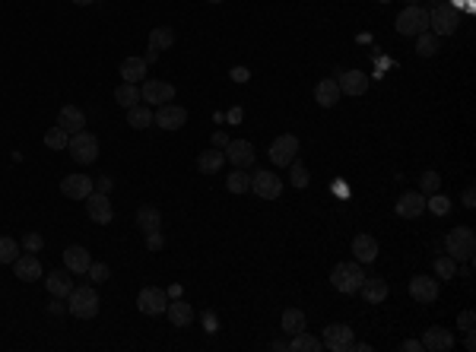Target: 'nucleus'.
<instances>
[{"instance_id": "46", "label": "nucleus", "mask_w": 476, "mask_h": 352, "mask_svg": "<svg viewBox=\"0 0 476 352\" xmlns=\"http://www.w3.org/2000/svg\"><path fill=\"white\" fill-rule=\"evenodd\" d=\"M86 273H89L92 283H105V279L111 276V270H108L105 263H89V270H86Z\"/></svg>"}, {"instance_id": "41", "label": "nucleus", "mask_w": 476, "mask_h": 352, "mask_svg": "<svg viewBox=\"0 0 476 352\" xmlns=\"http://www.w3.org/2000/svg\"><path fill=\"white\" fill-rule=\"evenodd\" d=\"M45 143H48L51 149H67V143H70V133L61 131L58 124H54V127H51V131L45 133Z\"/></svg>"}, {"instance_id": "3", "label": "nucleus", "mask_w": 476, "mask_h": 352, "mask_svg": "<svg viewBox=\"0 0 476 352\" xmlns=\"http://www.w3.org/2000/svg\"><path fill=\"white\" fill-rule=\"evenodd\" d=\"M444 248H448V257H454V261H473V254H476L473 229H467V226L451 229L448 238H444Z\"/></svg>"}, {"instance_id": "31", "label": "nucleus", "mask_w": 476, "mask_h": 352, "mask_svg": "<svg viewBox=\"0 0 476 352\" xmlns=\"http://www.w3.org/2000/svg\"><path fill=\"white\" fill-rule=\"evenodd\" d=\"M127 124L131 127H137V131H147V127H153V108H147V105H133V108H127Z\"/></svg>"}, {"instance_id": "6", "label": "nucleus", "mask_w": 476, "mask_h": 352, "mask_svg": "<svg viewBox=\"0 0 476 352\" xmlns=\"http://www.w3.org/2000/svg\"><path fill=\"white\" fill-rule=\"evenodd\" d=\"M324 349L330 352H349L356 343V336H353V327H346V324H330V327H324Z\"/></svg>"}, {"instance_id": "44", "label": "nucleus", "mask_w": 476, "mask_h": 352, "mask_svg": "<svg viewBox=\"0 0 476 352\" xmlns=\"http://www.w3.org/2000/svg\"><path fill=\"white\" fill-rule=\"evenodd\" d=\"M419 188H422V194H438V188H442V178H438V172H426L422 178H419Z\"/></svg>"}, {"instance_id": "42", "label": "nucleus", "mask_w": 476, "mask_h": 352, "mask_svg": "<svg viewBox=\"0 0 476 352\" xmlns=\"http://www.w3.org/2000/svg\"><path fill=\"white\" fill-rule=\"evenodd\" d=\"M19 257V245L13 241V238H0V263H13Z\"/></svg>"}, {"instance_id": "39", "label": "nucleus", "mask_w": 476, "mask_h": 352, "mask_svg": "<svg viewBox=\"0 0 476 352\" xmlns=\"http://www.w3.org/2000/svg\"><path fill=\"white\" fill-rule=\"evenodd\" d=\"M457 327L464 330V336H467V349L473 352L476 349V340H473V311H470V308L457 314Z\"/></svg>"}, {"instance_id": "17", "label": "nucleus", "mask_w": 476, "mask_h": 352, "mask_svg": "<svg viewBox=\"0 0 476 352\" xmlns=\"http://www.w3.org/2000/svg\"><path fill=\"white\" fill-rule=\"evenodd\" d=\"M410 295L419 305H432L438 298V279L432 276H413L410 279Z\"/></svg>"}, {"instance_id": "30", "label": "nucleus", "mask_w": 476, "mask_h": 352, "mask_svg": "<svg viewBox=\"0 0 476 352\" xmlns=\"http://www.w3.org/2000/svg\"><path fill=\"white\" fill-rule=\"evenodd\" d=\"M222 165H226V153H222V149H206V153L197 156V168L204 175H216Z\"/></svg>"}, {"instance_id": "51", "label": "nucleus", "mask_w": 476, "mask_h": 352, "mask_svg": "<svg viewBox=\"0 0 476 352\" xmlns=\"http://www.w3.org/2000/svg\"><path fill=\"white\" fill-rule=\"evenodd\" d=\"M96 190L108 194V190H111V178H99V181H96Z\"/></svg>"}, {"instance_id": "49", "label": "nucleus", "mask_w": 476, "mask_h": 352, "mask_svg": "<svg viewBox=\"0 0 476 352\" xmlns=\"http://www.w3.org/2000/svg\"><path fill=\"white\" fill-rule=\"evenodd\" d=\"M403 352H426V349H422L419 340H407V343H403Z\"/></svg>"}, {"instance_id": "54", "label": "nucleus", "mask_w": 476, "mask_h": 352, "mask_svg": "<svg viewBox=\"0 0 476 352\" xmlns=\"http://www.w3.org/2000/svg\"><path fill=\"white\" fill-rule=\"evenodd\" d=\"M213 143H216V146H229V140L222 137V133H216V137H213Z\"/></svg>"}, {"instance_id": "55", "label": "nucleus", "mask_w": 476, "mask_h": 352, "mask_svg": "<svg viewBox=\"0 0 476 352\" xmlns=\"http://www.w3.org/2000/svg\"><path fill=\"white\" fill-rule=\"evenodd\" d=\"M74 3H80V7H89V3H96V0H74Z\"/></svg>"}, {"instance_id": "4", "label": "nucleus", "mask_w": 476, "mask_h": 352, "mask_svg": "<svg viewBox=\"0 0 476 352\" xmlns=\"http://www.w3.org/2000/svg\"><path fill=\"white\" fill-rule=\"evenodd\" d=\"M67 153H70L80 165H89V162H96V156H99V140H96V133H89V131H76V133H70Z\"/></svg>"}, {"instance_id": "47", "label": "nucleus", "mask_w": 476, "mask_h": 352, "mask_svg": "<svg viewBox=\"0 0 476 352\" xmlns=\"http://www.w3.org/2000/svg\"><path fill=\"white\" fill-rule=\"evenodd\" d=\"M162 245H165V241H162V235H159V232H149V235H147V248H149V251H159Z\"/></svg>"}, {"instance_id": "57", "label": "nucleus", "mask_w": 476, "mask_h": 352, "mask_svg": "<svg viewBox=\"0 0 476 352\" xmlns=\"http://www.w3.org/2000/svg\"><path fill=\"white\" fill-rule=\"evenodd\" d=\"M210 3H222V0H210Z\"/></svg>"}, {"instance_id": "32", "label": "nucleus", "mask_w": 476, "mask_h": 352, "mask_svg": "<svg viewBox=\"0 0 476 352\" xmlns=\"http://www.w3.org/2000/svg\"><path fill=\"white\" fill-rule=\"evenodd\" d=\"M175 45V29H169V25H156L153 32H149V48L153 51H165Z\"/></svg>"}, {"instance_id": "52", "label": "nucleus", "mask_w": 476, "mask_h": 352, "mask_svg": "<svg viewBox=\"0 0 476 352\" xmlns=\"http://www.w3.org/2000/svg\"><path fill=\"white\" fill-rule=\"evenodd\" d=\"M165 295H169V298H181V286H178V283H175V286H169V292H165Z\"/></svg>"}, {"instance_id": "56", "label": "nucleus", "mask_w": 476, "mask_h": 352, "mask_svg": "<svg viewBox=\"0 0 476 352\" xmlns=\"http://www.w3.org/2000/svg\"><path fill=\"white\" fill-rule=\"evenodd\" d=\"M378 3H391V0H378Z\"/></svg>"}, {"instance_id": "22", "label": "nucleus", "mask_w": 476, "mask_h": 352, "mask_svg": "<svg viewBox=\"0 0 476 352\" xmlns=\"http://www.w3.org/2000/svg\"><path fill=\"white\" fill-rule=\"evenodd\" d=\"M45 286H48V292L54 295V298H67L70 289H74V273L70 270H51V276L45 279Z\"/></svg>"}, {"instance_id": "19", "label": "nucleus", "mask_w": 476, "mask_h": 352, "mask_svg": "<svg viewBox=\"0 0 476 352\" xmlns=\"http://www.w3.org/2000/svg\"><path fill=\"white\" fill-rule=\"evenodd\" d=\"M226 156L235 168H248V165L255 162V146L248 143V140H232L229 146H226Z\"/></svg>"}, {"instance_id": "1", "label": "nucleus", "mask_w": 476, "mask_h": 352, "mask_svg": "<svg viewBox=\"0 0 476 352\" xmlns=\"http://www.w3.org/2000/svg\"><path fill=\"white\" fill-rule=\"evenodd\" d=\"M362 279H365V270H362L359 261H343V263H337V267L330 270V286L337 289V292H343V295L359 292Z\"/></svg>"}, {"instance_id": "10", "label": "nucleus", "mask_w": 476, "mask_h": 352, "mask_svg": "<svg viewBox=\"0 0 476 352\" xmlns=\"http://www.w3.org/2000/svg\"><path fill=\"white\" fill-rule=\"evenodd\" d=\"M299 156V137H292V133H283V137H277L270 143V162L273 165H289L292 159Z\"/></svg>"}, {"instance_id": "50", "label": "nucleus", "mask_w": 476, "mask_h": 352, "mask_svg": "<svg viewBox=\"0 0 476 352\" xmlns=\"http://www.w3.org/2000/svg\"><path fill=\"white\" fill-rule=\"evenodd\" d=\"M232 80H235V82H245L248 80V70H245V67H235V70H232Z\"/></svg>"}, {"instance_id": "48", "label": "nucleus", "mask_w": 476, "mask_h": 352, "mask_svg": "<svg viewBox=\"0 0 476 352\" xmlns=\"http://www.w3.org/2000/svg\"><path fill=\"white\" fill-rule=\"evenodd\" d=\"M464 206H467V210H473V206H476V194H473V188L464 190Z\"/></svg>"}, {"instance_id": "43", "label": "nucleus", "mask_w": 476, "mask_h": 352, "mask_svg": "<svg viewBox=\"0 0 476 352\" xmlns=\"http://www.w3.org/2000/svg\"><path fill=\"white\" fill-rule=\"evenodd\" d=\"M289 168H292V175H289L292 178V188H308V168L302 162H296V159L289 162Z\"/></svg>"}, {"instance_id": "45", "label": "nucleus", "mask_w": 476, "mask_h": 352, "mask_svg": "<svg viewBox=\"0 0 476 352\" xmlns=\"http://www.w3.org/2000/svg\"><path fill=\"white\" fill-rule=\"evenodd\" d=\"M23 245H25V251H29V254H39L41 248H45V238H41L39 232H29V235L23 238Z\"/></svg>"}, {"instance_id": "53", "label": "nucleus", "mask_w": 476, "mask_h": 352, "mask_svg": "<svg viewBox=\"0 0 476 352\" xmlns=\"http://www.w3.org/2000/svg\"><path fill=\"white\" fill-rule=\"evenodd\" d=\"M156 58H159V51L149 48V51H147V58H143V60H147V64H156Z\"/></svg>"}, {"instance_id": "37", "label": "nucleus", "mask_w": 476, "mask_h": 352, "mask_svg": "<svg viewBox=\"0 0 476 352\" xmlns=\"http://www.w3.org/2000/svg\"><path fill=\"white\" fill-rule=\"evenodd\" d=\"M416 54L419 58H435L438 54V35L435 32L416 35Z\"/></svg>"}, {"instance_id": "5", "label": "nucleus", "mask_w": 476, "mask_h": 352, "mask_svg": "<svg viewBox=\"0 0 476 352\" xmlns=\"http://www.w3.org/2000/svg\"><path fill=\"white\" fill-rule=\"evenodd\" d=\"M397 32H400V35H422V32H429V10L407 7L400 16H397Z\"/></svg>"}, {"instance_id": "27", "label": "nucleus", "mask_w": 476, "mask_h": 352, "mask_svg": "<svg viewBox=\"0 0 476 352\" xmlns=\"http://www.w3.org/2000/svg\"><path fill=\"white\" fill-rule=\"evenodd\" d=\"M64 263H67V270H70V273H86V270H89V263H92V257H89L86 248L70 245L64 251Z\"/></svg>"}, {"instance_id": "21", "label": "nucleus", "mask_w": 476, "mask_h": 352, "mask_svg": "<svg viewBox=\"0 0 476 352\" xmlns=\"http://www.w3.org/2000/svg\"><path fill=\"white\" fill-rule=\"evenodd\" d=\"M337 86L346 96H362V92L369 89V76L362 74V70H346V74H340Z\"/></svg>"}, {"instance_id": "18", "label": "nucleus", "mask_w": 476, "mask_h": 352, "mask_svg": "<svg viewBox=\"0 0 476 352\" xmlns=\"http://www.w3.org/2000/svg\"><path fill=\"white\" fill-rule=\"evenodd\" d=\"M13 273H17V279H23V283H35V279H41V263L35 254H19L17 261H13Z\"/></svg>"}, {"instance_id": "33", "label": "nucleus", "mask_w": 476, "mask_h": 352, "mask_svg": "<svg viewBox=\"0 0 476 352\" xmlns=\"http://www.w3.org/2000/svg\"><path fill=\"white\" fill-rule=\"evenodd\" d=\"M289 349H292V352H321V349H324V343H321L318 336H312V333H305V330H302V333L292 336Z\"/></svg>"}, {"instance_id": "8", "label": "nucleus", "mask_w": 476, "mask_h": 352, "mask_svg": "<svg viewBox=\"0 0 476 352\" xmlns=\"http://www.w3.org/2000/svg\"><path fill=\"white\" fill-rule=\"evenodd\" d=\"M137 308H140L143 314H149V318H156V314H165V308H169V295H165L162 289H156V286L140 289Z\"/></svg>"}, {"instance_id": "20", "label": "nucleus", "mask_w": 476, "mask_h": 352, "mask_svg": "<svg viewBox=\"0 0 476 352\" xmlns=\"http://www.w3.org/2000/svg\"><path fill=\"white\" fill-rule=\"evenodd\" d=\"M359 292H362V298H365L369 305H381L391 289H387V283L381 276H365V279H362V286H359Z\"/></svg>"}, {"instance_id": "14", "label": "nucleus", "mask_w": 476, "mask_h": 352, "mask_svg": "<svg viewBox=\"0 0 476 352\" xmlns=\"http://www.w3.org/2000/svg\"><path fill=\"white\" fill-rule=\"evenodd\" d=\"M429 25L435 35H454L457 32V10L451 7H435L429 13Z\"/></svg>"}, {"instance_id": "40", "label": "nucleus", "mask_w": 476, "mask_h": 352, "mask_svg": "<svg viewBox=\"0 0 476 352\" xmlns=\"http://www.w3.org/2000/svg\"><path fill=\"white\" fill-rule=\"evenodd\" d=\"M435 276L438 279H454V276H457V261L448 257V254L438 257V261H435Z\"/></svg>"}, {"instance_id": "7", "label": "nucleus", "mask_w": 476, "mask_h": 352, "mask_svg": "<svg viewBox=\"0 0 476 352\" xmlns=\"http://www.w3.org/2000/svg\"><path fill=\"white\" fill-rule=\"evenodd\" d=\"M153 121H156V127H162V131H178V127L188 124V108L175 105V102H165V105L156 108Z\"/></svg>"}, {"instance_id": "28", "label": "nucleus", "mask_w": 476, "mask_h": 352, "mask_svg": "<svg viewBox=\"0 0 476 352\" xmlns=\"http://www.w3.org/2000/svg\"><path fill=\"white\" fill-rule=\"evenodd\" d=\"M159 226H162V213H159L153 204H143L137 210V229L143 232V235H149V232H159Z\"/></svg>"}, {"instance_id": "11", "label": "nucleus", "mask_w": 476, "mask_h": 352, "mask_svg": "<svg viewBox=\"0 0 476 352\" xmlns=\"http://www.w3.org/2000/svg\"><path fill=\"white\" fill-rule=\"evenodd\" d=\"M140 98L149 102V105H165L175 98V86L172 82H162V80H143L140 86Z\"/></svg>"}, {"instance_id": "35", "label": "nucleus", "mask_w": 476, "mask_h": 352, "mask_svg": "<svg viewBox=\"0 0 476 352\" xmlns=\"http://www.w3.org/2000/svg\"><path fill=\"white\" fill-rule=\"evenodd\" d=\"M226 188H229V194H248V190H251V175H248L245 168H235V172L226 178Z\"/></svg>"}, {"instance_id": "13", "label": "nucleus", "mask_w": 476, "mask_h": 352, "mask_svg": "<svg viewBox=\"0 0 476 352\" xmlns=\"http://www.w3.org/2000/svg\"><path fill=\"white\" fill-rule=\"evenodd\" d=\"M86 213H89L92 222H99V226H108L111 222V200H108V194H102V190H92L89 197H86Z\"/></svg>"}, {"instance_id": "16", "label": "nucleus", "mask_w": 476, "mask_h": 352, "mask_svg": "<svg viewBox=\"0 0 476 352\" xmlns=\"http://www.w3.org/2000/svg\"><path fill=\"white\" fill-rule=\"evenodd\" d=\"M397 216L403 219H416V216L426 213V194H419V190H407V194L397 200Z\"/></svg>"}, {"instance_id": "23", "label": "nucleus", "mask_w": 476, "mask_h": 352, "mask_svg": "<svg viewBox=\"0 0 476 352\" xmlns=\"http://www.w3.org/2000/svg\"><path fill=\"white\" fill-rule=\"evenodd\" d=\"M340 96H343V92H340V86H337V80H321L318 86H314V102H318L321 108H334L340 102Z\"/></svg>"}, {"instance_id": "29", "label": "nucleus", "mask_w": 476, "mask_h": 352, "mask_svg": "<svg viewBox=\"0 0 476 352\" xmlns=\"http://www.w3.org/2000/svg\"><path fill=\"white\" fill-rule=\"evenodd\" d=\"M147 60L143 58H127V60H121V76H124V82H143L147 80Z\"/></svg>"}, {"instance_id": "38", "label": "nucleus", "mask_w": 476, "mask_h": 352, "mask_svg": "<svg viewBox=\"0 0 476 352\" xmlns=\"http://www.w3.org/2000/svg\"><path fill=\"white\" fill-rule=\"evenodd\" d=\"M426 210H432L435 216H448L451 213V200L444 194H429L426 197Z\"/></svg>"}, {"instance_id": "12", "label": "nucleus", "mask_w": 476, "mask_h": 352, "mask_svg": "<svg viewBox=\"0 0 476 352\" xmlns=\"http://www.w3.org/2000/svg\"><path fill=\"white\" fill-rule=\"evenodd\" d=\"M61 190H64V197H70V200H86V197L96 190V181H92L89 175H67V178H61Z\"/></svg>"}, {"instance_id": "15", "label": "nucleus", "mask_w": 476, "mask_h": 352, "mask_svg": "<svg viewBox=\"0 0 476 352\" xmlns=\"http://www.w3.org/2000/svg\"><path fill=\"white\" fill-rule=\"evenodd\" d=\"M419 343H422L426 352H448V349H454V333L444 327H429Z\"/></svg>"}, {"instance_id": "2", "label": "nucleus", "mask_w": 476, "mask_h": 352, "mask_svg": "<svg viewBox=\"0 0 476 352\" xmlns=\"http://www.w3.org/2000/svg\"><path fill=\"white\" fill-rule=\"evenodd\" d=\"M67 311L80 320H89L99 314V295L92 286H74L70 295H67Z\"/></svg>"}, {"instance_id": "9", "label": "nucleus", "mask_w": 476, "mask_h": 352, "mask_svg": "<svg viewBox=\"0 0 476 352\" xmlns=\"http://www.w3.org/2000/svg\"><path fill=\"white\" fill-rule=\"evenodd\" d=\"M251 190H255L261 200H279L283 181H279V175H273V172H255L251 175Z\"/></svg>"}, {"instance_id": "34", "label": "nucleus", "mask_w": 476, "mask_h": 352, "mask_svg": "<svg viewBox=\"0 0 476 352\" xmlns=\"http://www.w3.org/2000/svg\"><path fill=\"white\" fill-rule=\"evenodd\" d=\"M283 330H286L289 336H296L305 330V311H299V308H286L283 311Z\"/></svg>"}, {"instance_id": "36", "label": "nucleus", "mask_w": 476, "mask_h": 352, "mask_svg": "<svg viewBox=\"0 0 476 352\" xmlns=\"http://www.w3.org/2000/svg\"><path fill=\"white\" fill-rule=\"evenodd\" d=\"M115 102L124 108H133L140 102V89H137V82H121L115 89Z\"/></svg>"}, {"instance_id": "24", "label": "nucleus", "mask_w": 476, "mask_h": 352, "mask_svg": "<svg viewBox=\"0 0 476 352\" xmlns=\"http://www.w3.org/2000/svg\"><path fill=\"white\" fill-rule=\"evenodd\" d=\"M169 320H172L175 327H188L191 320H194V308H191L184 298H169V308H165Z\"/></svg>"}, {"instance_id": "26", "label": "nucleus", "mask_w": 476, "mask_h": 352, "mask_svg": "<svg viewBox=\"0 0 476 352\" xmlns=\"http://www.w3.org/2000/svg\"><path fill=\"white\" fill-rule=\"evenodd\" d=\"M353 254H356V261L359 263H371L378 257V241H375V235H356L353 238Z\"/></svg>"}, {"instance_id": "25", "label": "nucleus", "mask_w": 476, "mask_h": 352, "mask_svg": "<svg viewBox=\"0 0 476 352\" xmlns=\"http://www.w3.org/2000/svg\"><path fill=\"white\" fill-rule=\"evenodd\" d=\"M58 127L61 131H67V133H76V131L86 127V115H83L76 105H64L61 108V115H58Z\"/></svg>"}]
</instances>
